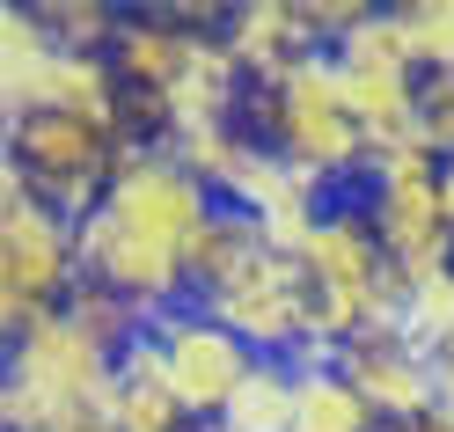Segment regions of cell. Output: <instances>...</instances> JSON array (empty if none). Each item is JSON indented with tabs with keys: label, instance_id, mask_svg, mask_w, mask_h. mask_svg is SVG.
Masks as SVG:
<instances>
[{
	"label": "cell",
	"instance_id": "603a6c76",
	"mask_svg": "<svg viewBox=\"0 0 454 432\" xmlns=\"http://www.w3.org/2000/svg\"><path fill=\"white\" fill-rule=\"evenodd\" d=\"M440 198H447V220H454V154L440 161Z\"/></svg>",
	"mask_w": 454,
	"mask_h": 432
},
{
	"label": "cell",
	"instance_id": "d6986e66",
	"mask_svg": "<svg viewBox=\"0 0 454 432\" xmlns=\"http://www.w3.org/2000/svg\"><path fill=\"white\" fill-rule=\"evenodd\" d=\"M403 330L425 344V352H440V344H454V264L418 279L411 301H403Z\"/></svg>",
	"mask_w": 454,
	"mask_h": 432
},
{
	"label": "cell",
	"instance_id": "5bb4252c",
	"mask_svg": "<svg viewBox=\"0 0 454 432\" xmlns=\"http://www.w3.org/2000/svg\"><path fill=\"white\" fill-rule=\"evenodd\" d=\"M51 59H59V37L44 30V15L37 8H0V103H8V125L30 118V96H37Z\"/></svg>",
	"mask_w": 454,
	"mask_h": 432
},
{
	"label": "cell",
	"instance_id": "277c9868",
	"mask_svg": "<svg viewBox=\"0 0 454 432\" xmlns=\"http://www.w3.org/2000/svg\"><path fill=\"white\" fill-rule=\"evenodd\" d=\"M249 132L264 139L278 161H294L301 177H316L323 191L330 184H366L374 169V147L345 103V81H337V59L330 51H308V59L271 81V89H249Z\"/></svg>",
	"mask_w": 454,
	"mask_h": 432
},
{
	"label": "cell",
	"instance_id": "8fae6325",
	"mask_svg": "<svg viewBox=\"0 0 454 432\" xmlns=\"http://www.w3.org/2000/svg\"><path fill=\"white\" fill-rule=\"evenodd\" d=\"M198 44H206V37L184 30V22H168L161 8H125L118 44H110V67H118L125 96H154V103H168V89L191 74Z\"/></svg>",
	"mask_w": 454,
	"mask_h": 432
},
{
	"label": "cell",
	"instance_id": "7c38bea8",
	"mask_svg": "<svg viewBox=\"0 0 454 432\" xmlns=\"http://www.w3.org/2000/svg\"><path fill=\"white\" fill-rule=\"evenodd\" d=\"M227 51L242 59L249 89H271V81H286L308 51H323V44L308 30L301 0H249V8H235V22H227Z\"/></svg>",
	"mask_w": 454,
	"mask_h": 432
},
{
	"label": "cell",
	"instance_id": "9a60e30c",
	"mask_svg": "<svg viewBox=\"0 0 454 432\" xmlns=\"http://www.w3.org/2000/svg\"><path fill=\"white\" fill-rule=\"evenodd\" d=\"M294 373H301L294 432H381V418L366 411V396H359L337 366H294Z\"/></svg>",
	"mask_w": 454,
	"mask_h": 432
},
{
	"label": "cell",
	"instance_id": "30bf717a",
	"mask_svg": "<svg viewBox=\"0 0 454 432\" xmlns=\"http://www.w3.org/2000/svg\"><path fill=\"white\" fill-rule=\"evenodd\" d=\"M337 373L366 396V411H374L381 425H411V418L440 411V359L425 352L403 323L352 337L345 352H337Z\"/></svg>",
	"mask_w": 454,
	"mask_h": 432
},
{
	"label": "cell",
	"instance_id": "ffe728a7",
	"mask_svg": "<svg viewBox=\"0 0 454 432\" xmlns=\"http://www.w3.org/2000/svg\"><path fill=\"white\" fill-rule=\"evenodd\" d=\"M418 147H433L440 161L454 154V74H425V89H418Z\"/></svg>",
	"mask_w": 454,
	"mask_h": 432
},
{
	"label": "cell",
	"instance_id": "7a4b0ae2",
	"mask_svg": "<svg viewBox=\"0 0 454 432\" xmlns=\"http://www.w3.org/2000/svg\"><path fill=\"white\" fill-rule=\"evenodd\" d=\"M8 432H110L118 418V352L96 344L74 315H44L8 344V389H0Z\"/></svg>",
	"mask_w": 454,
	"mask_h": 432
},
{
	"label": "cell",
	"instance_id": "8992f818",
	"mask_svg": "<svg viewBox=\"0 0 454 432\" xmlns=\"http://www.w3.org/2000/svg\"><path fill=\"white\" fill-rule=\"evenodd\" d=\"M198 308H206L213 323H227L257 359H286V366H301L308 344H316V301H308V271H301V256L271 249V242H257L220 286H206V294H198Z\"/></svg>",
	"mask_w": 454,
	"mask_h": 432
},
{
	"label": "cell",
	"instance_id": "ba28073f",
	"mask_svg": "<svg viewBox=\"0 0 454 432\" xmlns=\"http://www.w3.org/2000/svg\"><path fill=\"white\" fill-rule=\"evenodd\" d=\"M132 139L110 132L96 118H67V110H30V118L8 125V161L37 184L44 206H59L67 220H89L103 198H110V177L125 169Z\"/></svg>",
	"mask_w": 454,
	"mask_h": 432
},
{
	"label": "cell",
	"instance_id": "52a82bcc",
	"mask_svg": "<svg viewBox=\"0 0 454 432\" xmlns=\"http://www.w3.org/2000/svg\"><path fill=\"white\" fill-rule=\"evenodd\" d=\"M359 206L374 220L388 264L403 271V286L454 264V220H447V198H440V154L433 147L411 139V147H395V154H374Z\"/></svg>",
	"mask_w": 454,
	"mask_h": 432
},
{
	"label": "cell",
	"instance_id": "5b68a950",
	"mask_svg": "<svg viewBox=\"0 0 454 432\" xmlns=\"http://www.w3.org/2000/svg\"><path fill=\"white\" fill-rule=\"evenodd\" d=\"M81 294V220L44 206L37 184L8 161L0 177V330L8 344Z\"/></svg>",
	"mask_w": 454,
	"mask_h": 432
},
{
	"label": "cell",
	"instance_id": "e0dca14e",
	"mask_svg": "<svg viewBox=\"0 0 454 432\" xmlns=\"http://www.w3.org/2000/svg\"><path fill=\"white\" fill-rule=\"evenodd\" d=\"M37 15H44V30L59 37V51H96V59H110L118 22H125V8H103V0H51Z\"/></svg>",
	"mask_w": 454,
	"mask_h": 432
},
{
	"label": "cell",
	"instance_id": "44dd1931",
	"mask_svg": "<svg viewBox=\"0 0 454 432\" xmlns=\"http://www.w3.org/2000/svg\"><path fill=\"white\" fill-rule=\"evenodd\" d=\"M433 359H440V418L454 425V344H440Z\"/></svg>",
	"mask_w": 454,
	"mask_h": 432
},
{
	"label": "cell",
	"instance_id": "3957f363",
	"mask_svg": "<svg viewBox=\"0 0 454 432\" xmlns=\"http://www.w3.org/2000/svg\"><path fill=\"white\" fill-rule=\"evenodd\" d=\"M301 271H308V301H316V344H308L301 366H337L352 337L403 323L411 286L388 264L366 206H330L323 227L301 242Z\"/></svg>",
	"mask_w": 454,
	"mask_h": 432
},
{
	"label": "cell",
	"instance_id": "2e32d148",
	"mask_svg": "<svg viewBox=\"0 0 454 432\" xmlns=\"http://www.w3.org/2000/svg\"><path fill=\"white\" fill-rule=\"evenodd\" d=\"M294 396H301V373L286 359H257V373L242 381V396L227 403L213 432H294Z\"/></svg>",
	"mask_w": 454,
	"mask_h": 432
},
{
	"label": "cell",
	"instance_id": "6da1fadb",
	"mask_svg": "<svg viewBox=\"0 0 454 432\" xmlns=\"http://www.w3.org/2000/svg\"><path fill=\"white\" fill-rule=\"evenodd\" d=\"M213 184L168 147H132L110 177V198L81 220V279L125 294L132 308L168 315L191 301V249L213 227Z\"/></svg>",
	"mask_w": 454,
	"mask_h": 432
},
{
	"label": "cell",
	"instance_id": "4fadbf2b",
	"mask_svg": "<svg viewBox=\"0 0 454 432\" xmlns=\"http://www.w3.org/2000/svg\"><path fill=\"white\" fill-rule=\"evenodd\" d=\"M110 432H198L191 411H184V403L168 396V381H161L154 330L118 359V418H110Z\"/></svg>",
	"mask_w": 454,
	"mask_h": 432
},
{
	"label": "cell",
	"instance_id": "ac0fdd59",
	"mask_svg": "<svg viewBox=\"0 0 454 432\" xmlns=\"http://www.w3.org/2000/svg\"><path fill=\"white\" fill-rule=\"evenodd\" d=\"M395 15L418 51V74H454V0H403Z\"/></svg>",
	"mask_w": 454,
	"mask_h": 432
},
{
	"label": "cell",
	"instance_id": "9c48e42d",
	"mask_svg": "<svg viewBox=\"0 0 454 432\" xmlns=\"http://www.w3.org/2000/svg\"><path fill=\"white\" fill-rule=\"evenodd\" d=\"M154 352H161V381H168V396L191 411L198 432H213V425L227 418V403L242 396V381L257 373V352H249V344L227 330V323H213L198 301L154 315Z\"/></svg>",
	"mask_w": 454,
	"mask_h": 432
},
{
	"label": "cell",
	"instance_id": "7402d4cb",
	"mask_svg": "<svg viewBox=\"0 0 454 432\" xmlns=\"http://www.w3.org/2000/svg\"><path fill=\"white\" fill-rule=\"evenodd\" d=\"M381 432H454V425L433 411V418H411V425H381Z\"/></svg>",
	"mask_w": 454,
	"mask_h": 432
}]
</instances>
